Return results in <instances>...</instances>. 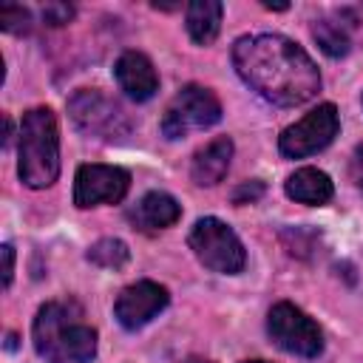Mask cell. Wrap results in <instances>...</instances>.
<instances>
[{"label": "cell", "mask_w": 363, "mask_h": 363, "mask_svg": "<svg viewBox=\"0 0 363 363\" xmlns=\"http://www.w3.org/2000/svg\"><path fill=\"white\" fill-rule=\"evenodd\" d=\"M130 187V173L116 164H79L74 176V204L77 207H96V204H116L125 199Z\"/></svg>", "instance_id": "cell-9"}, {"label": "cell", "mask_w": 363, "mask_h": 363, "mask_svg": "<svg viewBox=\"0 0 363 363\" xmlns=\"http://www.w3.org/2000/svg\"><path fill=\"white\" fill-rule=\"evenodd\" d=\"M187 241H190V250L196 252V258L213 272L235 275L247 264V252H244L241 238L221 218H213V216L199 218L193 224Z\"/></svg>", "instance_id": "cell-4"}, {"label": "cell", "mask_w": 363, "mask_h": 363, "mask_svg": "<svg viewBox=\"0 0 363 363\" xmlns=\"http://www.w3.org/2000/svg\"><path fill=\"white\" fill-rule=\"evenodd\" d=\"M0 28L9 34H26L31 28V11L26 6L9 3L0 9Z\"/></svg>", "instance_id": "cell-18"}, {"label": "cell", "mask_w": 363, "mask_h": 363, "mask_svg": "<svg viewBox=\"0 0 363 363\" xmlns=\"http://www.w3.org/2000/svg\"><path fill=\"white\" fill-rule=\"evenodd\" d=\"M113 77L133 102H147L159 91V74L142 51H125L113 62Z\"/></svg>", "instance_id": "cell-11"}, {"label": "cell", "mask_w": 363, "mask_h": 363, "mask_svg": "<svg viewBox=\"0 0 363 363\" xmlns=\"http://www.w3.org/2000/svg\"><path fill=\"white\" fill-rule=\"evenodd\" d=\"M337 130H340L337 108L332 102H323L315 111H309L303 119H298L295 125L284 128L278 136V147L286 159H303L332 145Z\"/></svg>", "instance_id": "cell-8"}, {"label": "cell", "mask_w": 363, "mask_h": 363, "mask_svg": "<svg viewBox=\"0 0 363 363\" xmlns=\"http://www.w3.org/2000/svg\"><path fill=\"white\" fill-rule=\"evenodd\" d=\"M221 119V102L218 96L204 85H184L162 116V133L167 139H182L190 130L213 128Z\"/></svg>", "instance_id": "cell-5"}, {"label": "cell", "mask_w": 363, "mask_h": 363, "mask_svg": "<svg viewBox=\"0 0 363 363\" xmlns=\"http://www.w3.org/2000/svg\"><path fill=\"white\" fill-rule=\"evenodd\" d=\"M11 142V119L6 116V136H3V145H9Z\"/></svg>", "instance_id": "cell-23"}, {"label": "cell", "mask_w": 363, "mask_h": 363, "mask_svg": "<svg viewBox=\"0 0 363 363\" xmlns=\"http://www.w3.org/2000/svg\"><path fill=\"white\" fill-rule=\"evenodd\" d=\"M170 303V295L162 284L156 281H136L130 286H125L116 295L113 303V315L119 320V326L125 329H142L145 323H150L164 306Z\"/></svg>", "instance_id": "cell-10"}, {"label": "cell", "mask_w": 363, "mask_h": 363, "mask_svg": "<svg viewBox=\"0 0 363 363\" xmlns=\"http://www.w3.org/2000/svg\"><path fill=\"white\" fill-rule=\"evenodd\" d=\"M284 190H286L289 199H295L301 204H315V207L318 204H326L332 199V193H335L332 179L323 170H318V167H301V170H295L284 182Z\"/></svg>", "instance_id": "cell-14"}, {"label": "cell", "mask_w": 363, "mask_h": 363, "mask_svg": "<svg viewBox=\"0 0 363 363\" xmlns=\"http://www.w3.org/2000/svg\"><path fill=\"white\" fill-rule=\"evenodd\" d=\"M68 113H71L74 125L85 136H94V139L113 142V139H122L130 133V122H128L125 111L96 88H79L68 99Z\"/></svg>", "instance_id": "cell-6"}, {"label": "cell", "mask_w": 363, "mask_h": 363, "mask_svg": "<svg viewBox=\"0 0 363 363\" xmlns=\"http://www.w3.org/2000/svg\"><path fill=\"white\" fill-rule=\"evenodd\" d=\"M77 301H48L37 309L31 337L45 363H91L96 357V329L82 320Z\"/></svg>", "instance_id": "cell-2"}, {"label": "cell", "mask_w": 363, "mask_h": 363, "mask_svg": "<svg viewBox=\"0 0 363 363\" xmlns=\"http://www.w3.org/2000/svg\"><path fill=\"white\" fill-rule=\"evenodd\" d=\"M352 179L363 190V145L354 147V156H352Z\"/></svg>", "instance_id": "cell-22"}, {"label": "cell", "mask_w": 363, "mask_h": 363, "mask_svg": "<svg viewBox=\"0 0 363 363\" xmlns=\"http://www.w3.org/2000/svg\"><path fill=\"white\" fill-rule=\"evenodd\" d=\"M128 258H130V250L119 238H99L88 250V261L96 264V267H102V269H119V267L128 264Z\"/></svg>", "instance_id": "cell-17"}, {"label": "cell", "mask_w": 363, "mask_h": 363, "mask_svg": "<svg viewBox=\"0 0 363 363\" xmlns=\"http://www.w3.org/2000/svg\"><path fill=\"white\" fill-rule=\"evenodd\" d=\"M17 173L31 190L51 187L60 176V128L51 108H31L20 122Z\"/></svg>", "instance_id": "cell-3"}, {"label": "cell", "mask_w": 363, "mask_h": 363, "mask_svg": "<svg viewBox=\"0 0 363 363\" xmlns=\"http://www.w3.org/2000/svg\"><path fill=\"white\" fill-rule=\"evenodd\" d=\"M267 332L272 343L298 357H318L323 352V332L320 326L295 303H275L267 315Z\"/></svg>", "instance_id": "cell-7"}, {"label": "cell", "mask_w": 363, "mask_h": 363, "mask_svg": "<svg viewBox=\"0 0 363 363\" xmlns=\"http://www.w3.org/2000/svg\"><path fill=\"white\" fill-rule=\"evenodd\" d=\"M241 363H269V360H241Z\"/></svg>", "instance_id": "cell-25"}, {"label": "cell", "mask_w": 363, "mask_h": 363, "mask_svg": "<svg viewBox=\"0 0 363 363\" xmlns=\"http://www.w3.org/2000/svg\"><path fill=\"white\" fill-rule=\"evenodd\" d=\"M312 37L320 45L323 54L329 57H346L352 48V37H349V26L335 20V17H320L312 23Z\"/></svg>", "instance_id": "cell-16"}, {"label": "cell", "mask_w": 363, "mask_h": 363, "mask_svg": "<svg viewBox=\"0 0 363 363\" xmlns=\"http://www.w3.org/2000/svg\"><path fill=\"white\" fill-rule=\"evenodd\" d=\"M230 159H233V139L230 136H216L210 139L204 147L196 150L193 164H190V176L199 187H213L218 184L227 170H230Z\"/></svg>", "instance_id": "cell-13"}, {"label": "cell", "mask_w": 363, "mask_h": 363, "mask_svg": "<svg viewBox=\"0 0 363 363\" xmlns=\"http://www.w3.org/2000/svg\"><path fill=\"white\" fill-rule=\"evenodd\" d=\"M238 77L267 102L292 108L320 91V71L312 57L284 34H247L233 45Z\"/></svg>", "instance_id": "cell-1"}, {"label": "cell", "mask_w": 363, "mask_h": 363, "mask_svg": "<svg viewBox=\"0 0 363 363\" xmlns=\"http://www.w3.org/2000/svg\"><path fill=\"white\" fill-rule=\"evenodd\" d=\"M11 275H14V247L3 244V286H11Z\"/></svg>", "instance_id": "cell-21"}, {"label": "cell", "mask_w": 363, "mask_h": 363, "mask_svg": "<svg viewBox=\"0 0 363 363\" xmlns=\"http://www.w3.org/2000/svg\"><path fill=\"white\" fill-rule=\"evenodd\" d=\"M221 14H224V6L218 0L190 3L184 11V26H187V34L193 37V43L210 45L221 31Z\"/></svg>", "instance_id": "cell-15"}, {"label": "cell", "mask_w": 363, "mask_h": 363, "mask_svg": "<svg viewBox=\"0 0 363 363\" xmlns=\"http://www.w3.org/2000/svg\"><path fill=\"white\" fill-rule=\"evenodd\" d=\"M261 196H264V182H258V179L244 182V184H238V187L233 190V201H235V204H252V201H258Z\"/></svg>", "instance_id": "cell-20"}, {"label": "cell", "mask_w": 363, "mask_h": 363, "mask_svg": "<svg viewBox=\"0 0 363 363\" xmlns=\"http://www.w3.org/2000/svg\"><path fill=\"white\" fill-rule=\"evenodd\" d=\"M179 218H182V204H179L170 193H162V190L145 193V196L128 210V221H130L136 230H142V233L167 230V227H173Z\"/></svg>", "instance_id": "cell-12"}, {"label": "cell", "mask_w": 363, "mask_h": 363, "mask_svg": "<svg viewBox=\"0 0 363 363\" xmlns=\"http://www.w3.org/2000/svg\"><path fill=\"white\" fill-rule=\"evenodd\" d=\"M182 363H213V360H207V357H187V360H182Z\"/></svg>", "instance_id": "cell-24"}, {"label": "cell", "mask_w": 363, "mask_h": 363, "mask_svg": "<svg viewBox=\"0 0 363 363\" xmlns=\"http://www.w3.org/2000/svg\"><path fill=\"white\" fill-rule=\"evenodd\" d=\"M71 17H74V6H68V3H45L43 6V20L48 26H62Z\"/></svg>", "instance_id": "cell-19"}]
</instances>
